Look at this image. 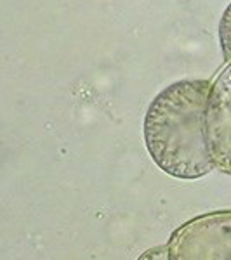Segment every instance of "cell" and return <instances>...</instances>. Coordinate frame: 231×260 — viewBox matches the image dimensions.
Instances as JSON below:
<instances>
[{"mask_svg":"<svg viewBox=\"0 0 231 260\" xmlns=\"http://www.w3.org/2000/svg\"><path fill=\"white\" fill-rule=\"evenodd\" d=\"M212 83L186 78L170 83L148 106L145 144L155 165L174 179L195 180L216 170L205 137V113Z\"/></svg>","mask_w":231,"mask_h":260,"instance_id":"cell-1","label":"cell"},{"mask_svg":"<svg viewBox=\"0 0 231 260\" xmlns=\"http://www.w3.org/2000/svg\"><path fill=\"white\" fill-rule=\"evenodd\" d=\"M172 260H231V210L195 217L170 234Z\"/></svg>","mask_w":231,"mask_h":260,"instance_id":"cell-2","label":"cell"},{"mask_svg":"<svg viewBox=\"0 0 231 260\" xmlns=\"http://www.w3.org/2000/svg\"><path fill=\"white\" fill-rule=\"evenodd\" d=\"M205 137L216 169L231 174V62L211 85L205 113Z\"/></svg>","mask_w":231,"mask_h":260,"instance_id":"cell-3","label":"cell"},{"mask_svg":"<svg viewBox=\"0 0 231 260\" xmlns=\"http://www.w3.org/2000/svg\"><path fill=\"white\" fill-rule=\"evenodd\" d=\"M219 44L222 59L231 62V4H228L219 21Z\"/></svg>","mask_w":231,"mask_h":260,"instance_id":"cell-4","label":"cell"}]
</instances>
